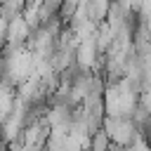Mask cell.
I'll use <instances>...</instances> for the list:
<instances>
[{
    "label": "cell",
    "instance_id": "6da1fadb",
    "mask_svg": "<svg viewBox=\"0 0 151 151\" xmlns=\"http://www.w3.org/2000/svg\"><path fill=\"white\" fill-rule=\"evenodd\" d=\"M109 149H111L109 132H94L90 139V151H109Z\"/></svg>",
    "mask_w": 151,
    "mask_h": 151
}]
</instances>
